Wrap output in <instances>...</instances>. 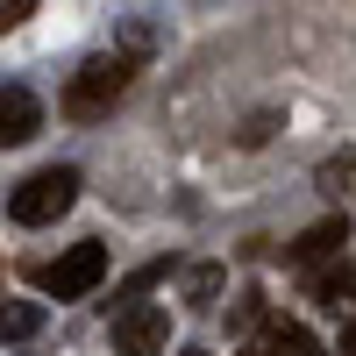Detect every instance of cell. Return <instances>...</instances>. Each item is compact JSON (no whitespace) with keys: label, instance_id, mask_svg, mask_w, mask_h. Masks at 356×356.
I'll return each mask as SVG.
<instances>
[{"label":"cell","instance_id":"5bb4252c","mask_svg":"<svg viewBox=\"0 0 356 356\" xmlns=\"http://www.w3.org/2000/svg\"><path fill=\"white\" fill-rule=\"evenodd\" d=\"M342 356H356V321H349V328H342Z\"/></svg>","mask_w":356,"mask_h":356},{"label":"cell","instance_id":"52a82bcc","mask_svg":"<svg viewBox=\"0 0 356 356\" xmlns=\"http://www.w3.org/2000/svg\"><path fill=\"white\" fill-rule=\"evenodd\" d=\"M321 193L328 200H356V150H335V157H321Z\"/></svg>","mask_w":356,"mask_h":356},{"label":"cell","instance_id":"7a4b0ae2","mask_svg":"<svg viewBox=\"0 0 356 356\" xmlns=\"http://www.w3.org/2000/svg\"><path fill=\"white\" fill-rule=\"evenodd\" d=\"M79 200V171L72 164H57V171H36L29 186H15V200H8V214L22 221V228H50L65 207Z\"/></svg>","mask_w":356,"mask_h":356},{"label":"cell","instance_id":"ba28073f","mask_svg":"<svg viewBox=\"0 0 356 356\" xmlns=\"http://www.w3.org/2000/svg\"><path fill=\"white\" fill-rule=\"evenodd\" d=\"M43 328V307L36 300H0V342H29Z\"/></svg>","mask_w":356,"mask_h":356},{"label":"cell","instance_id":"8fae6325","mask_svg":"<svg viewBox=\"0 0 356 356\" xmlns=\"http://www.w3.org/2000/svg\"><path fill=\"white\" fill-rule=\"evenodd\" d=\"M221 285H228L221 264H193V271H186V300H193V307H214V300H221Z\"/></svg>","mask_w":356,"mask_h":356},{"label":"cell","instance_id":"5b68a950","mask_svg":"<svg viewBox=\"0 0 356 356\" xmlns=\"http://www.w3.org/2000/svg\"><path fill=\"white\" fill-rule=\"evenodd\" d=\"M36 129H43V100L29 86H0V150H22Z\"/></svg>","mask_w":356,"mask_h":356},{"label":"cell","instance_id":"30bf717a","mask_svg":"<svg viewBox=\"0 0 356 356\" xmlns=\"http://www.w3.org/2000/svg\"><path fill=\"white\" fill-rule=\"evenodd\" d=\"M314 300H321V307H342V300H356V264H328V271L314 278Z\"/></svg>","mask_w":356,"mask_h":356},{"label":"cell","instance_id":"2e32d148","mask_svg":"<svg viewBox=\"0 0 356 356\" xmlns=\"http://www.w3.org/2000/svg\"><path fill=\"white\" fill-rule=\"evenodd\" d=\"M178 356H207V349H178Z\"/></svg>","mask_w":356,"mask_h":356},{"label":"cell","instance_id":"4fadbf2b","mask_svg":"<svg viewBox=\"0 0 356 356\" xmlns=\"http://www.w3.org/2000/svg\"><path fill=\"white\" fill-rule=\"evenodd\" d=\"M29 15H36V0H0V36H8V29H22Z\"/></svg>","mask_w":356,"mask_h":356},{"label":"cell","instance_id":"7c38bea8","mask_svg":"<svg viewBox=\"0 0 356 356\" xmlns=\"http://www.w3.org/2000/svg\"><path fill=\"white\" fill-rule=\"evenodd\" d=\"M264 321V292H235V307H228V328H257Z\"/></svg>","mask_w":356,"mask_h":356},{"label":"cell","instance_id":"9a60e30c","mask_svg":"<svg viewBox=\"0 0 356 356\" xmlns=\"http://www.w3.org/2000/svg\"><path fill=\"white\" fill-rule=\"evenodd\" d=\"M307 356H328V349H321V342H307Z\"/></svg>","mask_w":356,"mask_h":356},{"label":"cell","instance_id":"6da1fadb","mask_svg":"<svg viewBox=\"0 0 356 356\" xmlns=\"http://www.w3.org/2000/svg\"><path fill=\"white\" fill-rule=\"evenodd\" d=\"M129 79H136V65L122 50L86 57V65L72 72V86H65V114H72V122H100V114H114V100L129 93Z\"/></svg>","mask_w":356,"mask_h":356},{"label":"cell","instance_id":"277c9868","mask_svg":"<svg viewBox=\"0 0 356 356\" xmlns=\"http://www.w3.org/2000/svg\"><path fill=\"white\" fill-rule=\"evenodd\" d=\"M164 342H171V314L164 307L136 300V307L114 314V356H164Z\"/></svg>","mask_w":356,"mask_h":356},{"label":"cell","instance_id":"3957f363","mask_svg":"<svg viewBox=\"0 0 356 356\" xmlns=\"http://www.w3.org/2000/svg\"><path fill=\"white\" fill-rule=\"evenodd\" d=\"M100 278H107V250H100V243H72L57 264H43V271H36V285L50 292V300H86Z\"/></svg>","mask_w":356,"mask_h":356},{"label":"cell","instance_id":"8992f818","mask_svg":"<svg viewBox=\"0 0 356 356\" xmlns=\"http://www.w3.org/2000/svg\"><path fill=\"white\" fill-rule=\"evenodd\" d=\"M342 243H349V228H342V221H314L300 243H292V264H328Z\"/></svg>","mask_w":356,"mask_h":356},{"label":"cell","instance_id":"9c48e42d","mask_svg":"<svg viewBox=\"0 0 356 356\" xmlns=\"http://www.w3.org/2000/svg\"><path fill=\"white\" fill-rule=\"evenodd\" d=\"M307 342H314L307 328H292V321H278V328H271V335H257V342H250L243 356H307Z\"/></svg>","mask_w":356,"mask_h":356}]
</instances>
